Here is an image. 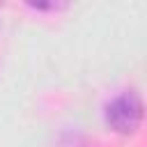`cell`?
<instances>
[{
  "label": "cell",
  "mask_w": 147,
  "mask_h": 147,
  "mask_svg": "<svg viewBox=\"0 0 147 147\" xmlns=\"http://www.w3.org/2000/svg\"><path fill=\"white\" fill-rule=\"evenodd\" d=\"M142 115H145L142 99L133 90L117 94L106 106V124L110 126V131H115L119 136L136 133L140 129V124H142Z\"/></svg>",
  "instance_id": "6da1fadb"
}]
</instances>
